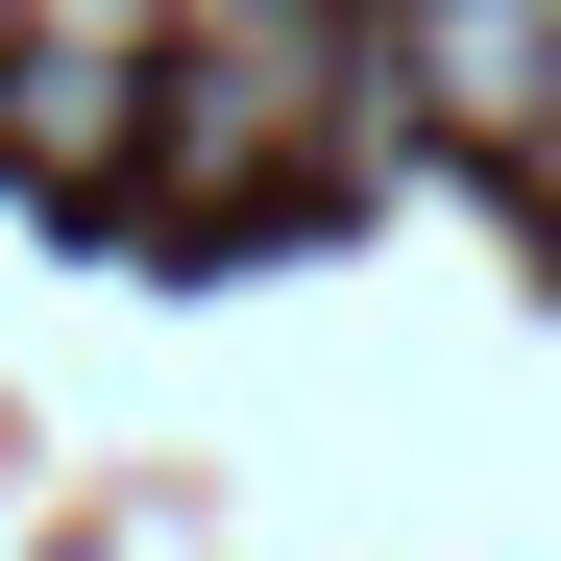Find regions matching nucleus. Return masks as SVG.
<instances>
[{"label":"nucleus","instance_id":"obj_1","mask_svg":"<svg viewBox=\"0 0 561 561\" xmlns=\"http://www.w3.org/2000/svg\"><path fill=\"white\" fill-rule=\"evenodd\" d=\"M391 73L463 147H561V0H391Z\"/></svg>","mask_w":561,"mask_h":561},{"label":"nucleus","instance_id":"obj_2","mask_svg":"<svg viewBox=\"0 0 561 561\" xmlns=\"http://www.w3.org/2000/svg\"><path fill=\"white\" fill-rule=\"evenodd\" d=\"M123 123H147V99H123L99 25H49L25 73H0V147H25V171H123Z\"/></svg>","mask_w":561,"mask_h":561}]
</instances>
